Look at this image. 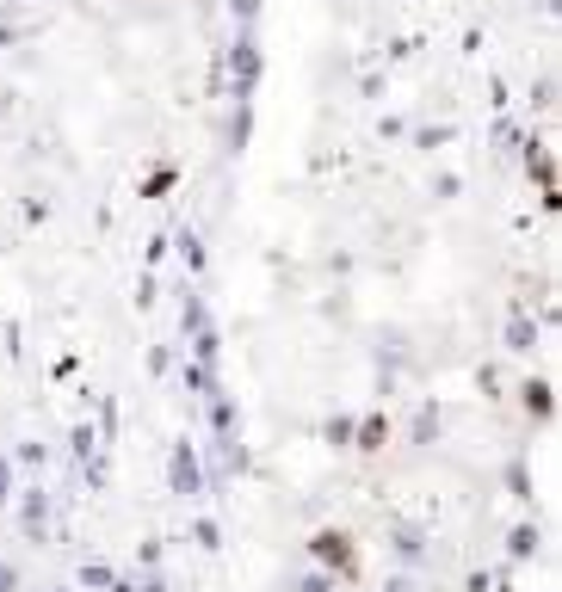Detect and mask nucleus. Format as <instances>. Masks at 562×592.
<instances>
[{"instance_id":"obj_16","label":"nucleus","mask_w":562,"mask_h":592,"mask_svg":"<svg viewBox=\"0 0 562 592\" xmlns=\"http://www.w3.org/2000/svg\"><path fill=\"white\" fill-rule=\"evenodd\" d=\"M525 407H532V414H550V389H544V383L525 389Z\"/></svg>"},{"instance_id":"obj_6","label":"nucleus","mask_w":562,"mask_h":592,"mask_svg":"<svg viewBox=\"0 0 562 592\" xmlns=\"http://www.w3.org/2000/svg\"><path fill=\"white\" fill-rule=\"evenodd\" d=\"M278 592H340V580H334L328 568H315V562H309L303 574H291V580L278 586Z\"/></svg>"},{"instance_id":"obj_11","label":"nucleus","mask_w":562,"mask_h":592,"mask_svg":"<svg viewBox=\"0 0 562 592\" xmlns=\"http://www.w3.org/2000/svg\"><path fill=\"white\" fill-rule=\"evenodd\" d=\"M383 592H427V586H420V574L396 568V574H383Z\"/></svg>"},{"instance_id":"obj_2","label":"nucleus","mask_w":562,"mask_h":592,"mask_svg":"<svg viewBox=\"0 0 562 592\" xmlns=\"http://www.w3.org/2000/svg\"><path fill=\"white\" fill-rule=\"evenodd\" d=\"M383 549H390V562L408 568V574H420V568L433 562V537H427V525H390Z\"/></svg>"},{"instance_id":"obj_15","label":"nucleus","mask_w":562,"mask_h":592,"mask_svg":"<svg viewBox=\"0 0 562 592\" xmlns=\"http://www.w3.org/2000/svg\"><path fill=\"white\" fill-rule=\"evenodd\" d=\"M136 562H143V568H161V537H149L143 549H136Z\"/></svg>"},{"instance_id":"obj_12","label":"nucleus","mask_w":562,"mask_h":592,"mask_svg":"<svg viewBox=\"0 0 562 592\" xmlns=\"http://www.w3.org/2000/svg\"><path fill=\"white\" fill-rule=\"evenodd\" d=\"M25 586V574H19V562H7V555H0V592H19Z\"/></svg>"},{"instance_id":"obj_8","label":"nucleus","mask_w":562,"mask_h":592,"mask_svg":"<svg viewBox=\"0 0 562 592\" xmlns=\"http://www.w3.org/2000/svg\"><path fill=\"white\" fill-rule=\"evenodd\" d=\"M507 494L519 506H532V475H525V463H507Z\"/></svg>"},{"instance_id":"obj_14","label":"nucleus","mask_w":562,"mask_h":592,"mask_svg":"<svg viewBox=\"0 0 562 592\" xmlns=\"http://www.w3.org/2000/svg\"><path fill=\"white\" fill-rule=\"evenodd\" d=\"M7 506H13V463L0 457V512H7Z\"/></svg>"},{"instance_id":"obj_17","label":"nucleus","mask_w":562,"mask_h":592,"mask_svg":"<svg viewBox=\"0 0 562 592\" xmlns=\"http://www.w3.org/2000/svg\"><path fill=\"white\" fill-rule=\"evenodd\" d=\"M50 592H68V586H50Z\"/></svg>"},{"instance_id":"obj_3","label":"nucleus","mask_w":562,"mask_h":592,"mask_svg":"<svg viewBox=\"0 0 562 592\" xmlns=\"http://www.w3.org/2000/svg\"><path fill=\"white\" fill-rule=\"evenodd\" d=\"M13 500H19V537H25V543H50V494L25 488V494H13Z\"/></svg>"},{"instance_id":"obj_1","label":"nucleus","mask_w":562,"mask_h":592,"mask_svg":"<svg viewBox=\"0 0 562 592\" xmlns=\"http://www.w3.org/2000/svg\"><path fill=\"white\" fill-rule=\"evenodd\" d=\"M303 549H309V562H315V568H328L340 586L359 574V537H353V531H340V525L309 531V543H303Z\"/></svg>"},{"instance_id":"obj_4","label":"nucleus","mask_w":562,"mask_h":592,"mask_svg":"<svg viewBox=\"0 0 562 592\" xmlns=\"http://www.w3.org/2000/svg\"><path fill=\"white\" fill-rule=\"evenodd\" d=\"M173 494H180V500H204V469H198V457L186 451V444L173 451Z\"/></svg>"},{"instance_id":"obj_10","label":"nucleus","mask_w":562,"mask_h":592,"mask_svg":"<svg viewBox=\"0 0 562 592\" xmlns=\"http://www.w3.org/2000/svg\"><path fill=\"white\" fill-rule=\"evenodd\" d=\"M383 438H390V426H383V420H365V426H359V444H353V451H383Z\"/></svg>"},{"instance_id":"obj_13","label":"nucleus","mask_w":562,"mask_h":592,"mask_svg":"<svg viewBox=\"0 0 562 592\" xmlns=\"http://www.w3.org/2000/svg\"><path fill=\"white\" fill-rule=\"evenodd\" d=\"M136 592H173V586H167V574H161V568H143V580H136Z\"/></svg>"},{"instance_id":"obj_9","label":"nucleus","mask_w":562,"mask_h":592,"mask_svg":"<svg viewBox=\"0 0 562 592\" xmlns=\"http://www.w3.org/2000/svg\"><path fill=\"white\" fill-rule=\"evenodd\" d=\"M192 543L198 549H223V525L217 518H192Z\"/></svg>"},{"instance_id":"obj_5","label":"nucleus","mask_w":562,"mask_h":592,"mask_svg":"<svg viewBox=\"0 0 562 592\" xmlns=\"http://www.w3.org/2000/svg\"><path fill=\"white\" fill-rule=\"evenodd\" d=\"M532 555H544V531L538 525H513L507 531V562L519 568V562H532Z\"/></svg>"},{"instance_id":"obj_7","label":"nucleus","mask_w":562,"mask_h":592,"mask_svg":"<svg viewBox=\"0 0 562 592\" xmlns=\"http://www.w3.org/2000/svg\"><path fill=\"white\" fill-rule=\"evenodd\" d=\"M112 580H118V568H112V562H81V586H87V592H105Z\"/></svg>"}]
</instances>
